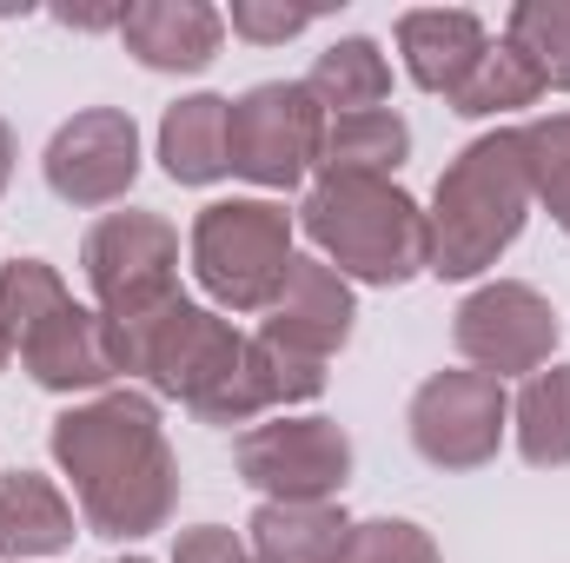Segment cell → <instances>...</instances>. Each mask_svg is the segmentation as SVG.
Listing matches in <instances>:
<instances>
[{"label":"cell","mask_w":570,"mask_h":563,"mask_svg":"<svg viewBox=\"0 0 570 563\" xmlns=\"http://www.w3.org/2000/svg\"><path fill=\"white\" fill-rule=\"evenodd\" d=\"M53 457L73 477L80 511L100 537L159 531L179 497V471H173L159 412L140 392H114L87 412H67L53 424Z\"/></svg>","instance_id":"6da1fadb"},{"label":"cell","mask_w":570,"mask_h":563,"mask_svg":"<svg viewBox=\"0 0 570 563\" xmlns=\"http://www.w3.org/2000/svg\"><path fill=\"white\" fill-rule=\"evenodd\" d=\"M114 358L120 372H146L159 392L186 398L206 424H246L266 412L259 372H253V338H239L226 318L173 298L153 318L114 325Z\"/></svg>","instance_id":"7a4b0ae2"},{"label":"cell","mask_w":570,"mask_h":563,"mask_svg":"<svg viewBox=\"0 0 570 563\" xmlns=\"http://www.w3.org/2000/svg\"><path fill=\"white\" fill-rule=\"evenodd\" d=\"M531 206V159L524 134L471 140L438 179V213L425 219V266L444 279L484 273L524 226Z\"/></svg>","instance_id":"3957f363"},{"label":"cell","mask_w":570,"mask_h":563,"mask_svg":"<svg viewBox=\"0 0 570 563\" xmlns=\"http://www.w3.org/2000/svg\"><path fill=\"white\" fill-rule=\"evenodd\" d=\"M0 318H7V338L20 345L27 372L47 392H87L120 372L114 325L100 312H80L67 298V285L53 279V266H40V259H13L0 273Z\"/></svg>","instance_id":"277c9868"},{"label":"cell","mask_w":570,"mask_h":563,"mask_svg":"<svg viewBox=\"0 0 570 563\" xmlns=\"http://www.w3.org/2000/svg\"><path fill=\"white\" fill-rule=\"evenodd\" d=\"M305 233L338 259V273L365 285H405L425 266V213L392 179L325 172L305 199Z\"/></svg>","instance_id":"5b68a950"},{"label":"cell","mask_w":570,"mask_h":563,"mask_svg":"<svg viewBox=\"0 0 570 563\" xmlns=\"http://www.w3.org/2000/svg\"><path fill=\"white\" fill-rule=\"evenodd\" d=\"M292 266V219L266 199H226L206 206L193 226V273L233 312H266Z\"/></svg>","instance_id":"8992f818"},{"label":"cell","mask_w":570,"mask_h":563,"mask_svg":"<svg viewBox=\"0 0 570 563\" xmlns=\"http://www.w3.org/2000/svg\"><path fill=\"white\" fill-rule=\"evenodd\" d=\"M325 146V107L305 80H266L226 107V166L253 186H298Z\"/></svg>","instance_id":"52a82bcc"},{"label":"cell","mask_w":570,"mask_h":563,"mask_svg":"<svg viewBox=\"0 0 570 563\" xmlns=\"http://www.w3.org/2000/svg\"><path fill=\"white\" fill-rule=\"evenodd\" d=\"M173 266H179V239L153 213H114L87 239V285L107 325H134V318H153L159 305H173L179 298Z\"/></svg>","instance_id":"ba28073f"},{"label":"cell","mask_w":570,"mask_h":563,"mask_svg":"<svg viewBox=\"0 0 570 563\" xmlns=\"http://www.w3.org/2000/svg\"><path fill=\"white\" fill-rule=\"evenodd\" d=\"M239 471L273 497V504H325L345 471H352V444L345 431L325 418H285L259 424L239 437Z\"/></svg>","instance_id":"9c48e42d"},{"label":"cell","mask_w":570,"mask_h":563,"mask_svg":"<svg viewBox=\"0 0 570 563\" xmlns=\"http://www.w3.org/2000/svg\"><path fill=\"white\" fill-rule=\"evenodd\" d=\"M504 437V385L484 372H444L412 398V444L444 471H471Z\"/></svg>","instance_id":"30bf717a"},{"label":"cell","mask_w":570,"mask_h":563,"mask_svg":"<svg viewBox=\"0 0 570 563\" xmlns=\"http://www.w3.org/2000/svg\"><path fill=\"white\" fill-rule=\"evenodd\" d=\"M140 172V134L120 107L73 113L47 146V186L67 206H114Z\"/></svg>","instance_id":"8fae6325"},{"label":"cell","mask_w":570,"mask_h":563,"mask_svg":"<svg viewBox=\"0 0 570 563\" xmlns=\"http://www.w3.org/2000/svg\"><path fill=\"white\" fill-rule=\"evenodd\" d=\"M551 345H558V312L531 285H484L478 298L458 305V352L484 365V378L538 372Z\"/></svg>","instance_id":"7c38bea8"},{"label":"cell","mask_w":570,"mask_h":563,"mask_svg":"<svg viewBox=\"0 0 570 563\" xmlns=\"http://www.w3.org/2000/svg\"><path fill=\"white\" fill-rule=\"evenodd\" d=\"M219 33H226V13L206 0H134V7H120V40L153 73H199L219 53Z\"/></svg>","instance_id":"4fadbf2b"},{"label":"cell","mask_w":570,"mask_h":563,"mask_svg":"<svg viewBox=\"0 0 570 563\" xmlns=\"http://www.w3.org/2000/svg\"><path fill=\"white\" fill-rule=\"evenodd\" d=\"M345 332H352V292H345V279H338V266L292 259L279 298H273L266 338H279V345H292V352H305V358L325 365V352L345 345Z\"/></svg>","instance_id":"5bb4252c"},{"label":"cell","mask_w":570,"mask_h":563,"mask_svg":"<svg viewBox=\"0 0 570 563\" xmlns=\"http://www.w3.org/2000/svg\"><path fill=\"white\" fill-rule=\"evenodd\" d=\"M484 47H491V40H484L478 13H464V7H419V13L399 20V53H405L412 80H419L425 93H444V100L478 73Z\"/></svg>","instance_id":"9a60e30c"},{"label":"cell","mask_w":570,"mask_h":563,"mask_svg":"<svg viewBox=\"0 0 570 563\" xmlns=\"http://www.w3.org/2000/svg\"><path fill=\"white\" fill-rule=\"evenodd\" d=\"M67 544H73L67 497L33 471H7L0 477V557H47Z\"/></svg>","instance_id":"2e32d148"},{"label":"cell","mask_w":570,"mask_h":563,"mask_svg":"<svg viewBox=\"0 0 570 563\" xmlns=\"http://www.w3.org/2000/svg\"><path fill=\"white\" fill-rule=\"evenodd\" d=\"M226 107L233 100H219V93H193L159 120V159L179 186H206V179L233 172L226 166Z\"/></svg>","instance_id":"e0dca14e"},{"label":"cell","mask_w":570,"mask_h":563,"mask_svg":"<svg viewBox=\"0 0 570 563\" xmlns=\"http://www.w3.org/2000/svg\"><path fill=\"white\" fill-rule=\"evenodd\" d=\"M412 152V127L385 107L372 113H345L325 127V146H318V166L325 172H345V179H392V166Z\"/></svg>","instance_id":"ac0fdd59"},{"label":"cell","mask_w":570,"mask_h":563,"mask_svg":"<svg viewBox=\"0 0 570 563\" xmlns=\"http://www.w3.org/2000/svg\"><path fill=\"white\" fill-rule=\"evenodd\" d=\"M345 537H352V524L325 504H266L253 517L259 563H338Z\"/></svg>","instance_id":"d6986e66"},{"label":"cell","mask_w":570,"mask_h":563,"mask_svg":"<svg viewBox=\"0 0 570 563\" xmlns=\"http://www.w3.org/2000/svg\"><path fill=\"white\" fill-rule=\"evenodd\" d=\"M312 100L318 107H338V120L345 113H372L385 93H392V67H385V53L372 47V40H332L325 53H318V67H312Z\"/></svg>","instance_id":"ffe728a7"},{"label":"cell","mask_w":570,"mask_h":563,"mask_svg":"<svg viewBox=\"0 0 570 563\" xmlns=\"http://www.w3.org/2000/svg\"><path fill=\"white\" fill-rule=\"evenodd\" d=\"M538 93H544L538 67H531L511 40H498V47H484L478 73L451 93V107H458V113H471V120H484V113H504V107H531Z\"/></svg>","instance_id":"44dd1931"},{"label":"cell","mask_w":570,"mask_h":563,"mask_svg":"<svg viewBox=\"0 0 570 563\" xmlns=\"http://www.w3.org/2000/svg\"><path fill=\"white\" fill-rule=\"evenodd\" d=\"M518 451L531 464H570V372H538L518 398Z\"/></svg>","instance_id":"7402d4cb"},{"label":"cell","mask_w":570,"mask_h":563,"mask_svg":"<svg viewBox=\"0 0 570 563\" xmlns=\"http://www.w3.org/2000/svg\"><path fill=\"white\" fill-rule=\"evenodd\" d=\"M504 40L538 67L544 87H564L570 93V0H518Z\"/></svg>","instance_id":"603a6c76"},{"label":"cell","mask_w":570,"mask_h":563,"mask_svg":"<svg viewBox=\"0 0 570 563\" xmlns=\"http://www.w3.org/2000/svg\"><path fill=\"white\" fill-rule=\"evenodd\" d=\"M524 159H531V192L570 233V113H551V120L524 127Z\"/></svg>","instance_id":"cb8c5ba5"},{"label":"cell","mask_w":570,"mask_h":563,"mask_svg":"<svg viewBox=\"0 0 570 563\" xmlns=\"http://www.w3.org/2000/svg\"><path fill=\"white\" fill-rule=\"evenodd\" d=\"M338 563H438V551L419 524H352Z\"/></svg>","instance_id":"d4e9b609"},{"label":"cell","mask_w":570,"mask_h":563,"mask_svg":"<svg viewBox=\"0 0 570 563\" xmlns=\"http://www.w3.org/2000/svg\"><path fill=\"white\" fill-rule=\"evenodd\" d=\"M312 27V7H266V0H233V33L259 40V47H279L292 33Z\"/></svg>","instance_id":"484cf974"},{"label":"cell","mask_w":570,"mask_h":563,"mask_svg":"<svg viewBox=\"0 0 570 563\" xmlns=\"http://www.w3.org/2000/svg\"><path fill=\"white\" fill-rule=\"evenodd\" d=\"M179 563H246V551L233 544V531H186L179 537Z\"/></svg>","instance_id":"4316f807"},{"label":"cell","mask_w":570,"mask_h":563,"mask_svg":"<svg viewBox=\"0 0 570 563\" xmlns=\"http://www.w3.org/2000/svg\"><path fill=\"white\" fill-rule=\"evenodd\" d=\"M7 172H13V140H7V127H0V186H7Z\"/></svg>","instance_id":"83f0119b"},{"label":"cell","mask_w":570,"mask_h":563,"mask_svg":"<svg viewBox=\"0 0 570 563\" xmlns=\"http://www.w3.org/2000/svg\"><path fill=\"white\" fill-rule=\"evenodd\" d=\"M7 352H13V338H7V318H0V365H7Z\"/></svg>","instance_id":"f1b7e54d"},{"label":"cell","mask_w":570,"mask_h":563,"mask_svg":"<svg viewBox=\"0 0 570 563\" xmlns=\"http://www.w3.org/2000/svg\"><path fill=\"white\" fill-rule=\"evenodd\" d=\"M120 563H140V557H120Z\"/></svg>","instance_id":"f546056e"}]
</instances>
